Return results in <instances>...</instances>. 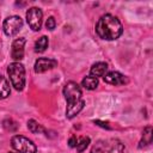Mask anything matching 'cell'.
I'll list each match as a JSON object with an SVG mask.
<instances>
[{
  "label": "cell",
  "instance_id": "cell-1",
  "mask_svg": "<svg viewBox=\"0 0 153 153\" xmlns=\"http://www.w3.org/2000/svg\"><path fill=\"white\" fill-rule=\"evenodd\" d=\"M62 93H63V97L67 102L66 117L68 120H72L76 115H79L80 111L85 108V100L82 98L81 87L75 81L71 80L63 85Z\"/></svg>",
  "mask_w": 153,
  "mask_h": 153
},
{
  "label": "cell",
  "instance_id": "cell-2",
  "mask_svg": "<svg viewBox=\"0 0 153 153\" xmlns=\"http://www.w3.org/2000/svg\"><path fill=\"white\" fill-rule=\"evenodd\" d=\"M94 31L97 36L104 41H115L123 33V25L116 16L106 13L97 20Z\"/></svg>",
  "mask_w": 153,
  "mask_h": 153
},
{
  "label": "cell",
  "instance_id": "cell-3",
  "mask_svg": "<svg viewBox=\"0 0 153 153\" xmlns=\"http://www.w3.org/2000/svg\"><path fill=\"white\" fill-rule=\"evenodd\" d=\"M124 143L117 137L100 139L91 147V153H124Z\"/></svg>",
  "mask_w": 153,
  "mask_h": 153
},
{
  "label": "cell",
  "instance_id": "cell-4",
  "mask_svg": "<svg viewBox=\"0 0 153 153\" xmlns=\"http://www.w3.org/2000/svg\"><path fill=\"white\" fill-rule=\"evenodd\" d=\"M7 74L10 76L11 85L17 91H23L26 82L25 67L20 62H12L7 66Z\"/></svg>",
  "mask_w": 153,
  "mask_h": 153
},
{
  "label": "cell",
  "instance_id": "cell-5",
  "mask_svg": "<svg viewBox=\"0 0 153 153\" xmlns=\"http://www.w3.org/2000/svg\"><path fill=\"white\" fill-rule=\"evenodd\" d=\"M11 146L17 153H37V146L33 141L23 135H13L11 137Z\"/></svg>",
  "mask_w": 153,
  "mask_h": 153
},
{
  "label": "cell",
  "instance_id": "cell-6",
  "mask_svg": "<svg viewBox=\"0 0 153 153\" xmlns=\"http://www.w3.org/2000/svg\"><path fill=\"white\" fill-rule=\"evenodd\" d=\"M23 27V19L19 16H10L2 23L4 33L8 37L16 36Z\"/></svg>",
  "mask_w": 153,
  "mask_h": 153
},
{
  "label": "cell",
  "instance_id": "cell-7",
  "mask_svg": "<svg viewBox=\"0 0 153 153\" xmlns=\"http://www.w3.org/2000/svg\"><path fill=\"white\" fill-rule=\"evenodd\" d=\"M26 22L32 31H39L43 20V12L38 7H30L26 11Z\"/></svg>",
  "mask_w": 153,
  "mask_h": 153
},
{
  "label": "cell",
  "instance_id": "cell-8",
  "mask_svg": "<svg viewBox=\"0 0 153 153\" xmlns=\"http://www.w3.org/2000/svg\"><path fill=\"white\" fill-rule=\"evenodd\" d=\"M103 80H104V82H106L109 85H112V86H121V85H126V84L129 82L128 76L117 72V71L106 72L103 76Z\"/></svg>",
  "mask_w": 153,
  "mask_h": 153
},
{
  "label": "cell",
  "instance_id": "cell-9",
  "mask_svg": "<svg viewBox=\"0 0 153 153\" xmlns=\"http://www.w3.org/2000/svg\"><path fill=\"white\" fill-rule=\"evenodd\" d=\"M57 67V61L55 59H50V57H39L35 61L33 65V71L37 74L41 73H45L53 68Z\"/></svg>",
  "mask_w": 153,
  "mask_h": 153
},
{
  "label": "cell",
  "instance_id": "cell-10",
  "mask_svg": "<svg viewBox=\"0 0 153 153\" xmlns=\"http://www.w3.org/2000/svg\"><path fill=\"white\" fill-rule=\"evenodd\" d=\"M26 43L25 37H19L16 38L12 42L11 45V57L14 60V62H19L20 60L24 59V47Z\"/></svg>",
  "mask_w": 153,
  "mask_h": 153
},
{
  "label": "cell",
  "instance_id": "cell-11",
  "mask_svg": "<svg viewBox=\"0 0 153 153\" xmlns=\"http://www.w3.org/2000/svg\"><path fill=\"white\" fill-rule=\"evenodd\" d=\"M152 140H153V129H152V126H146L142 130V136H141V140L139 141V145L137 147L141 149L143 147H147L152 143Z\"/></svg>",
  "mask_w": 153,
  "mask_h": 153
},
{
  "label": "cell",
  "instance_id": "cell-12",
  "mask_svg": "<svg viewBox=\"0 0 153 153\" xmlns=\"http://www.w3.org/2000/svg\"><path fill=\"white\" fill-rule=\"evenodd\" d=\"M108 72V63L103 62V61H98L96 63H93L90 68V75L96 76L97 79L99 76H104V74Z\"/></svg>",
  "mask_w": 153,
  "mask_h": 153
},
{
  "label": "cell",
  "instance_id": "cell-13",
  "mask_svg": "<svg viewBox=\"0 0 153 153\" xmlns=\"http://www.w3.org/2000/svg\"><path fill=\"white\" fill-rule=\"evenodd\" d=\"M99 85V81L96 76H92V75H86L82 78L81 80V86L85 88V90H88V91H93L98 87Z\"/></svg>",
  "mask_w": 153,
  "mask_h": 153
},
{
  "label": "cell",
  "instance_id": "cell-14",
  "mask_svg": "<svg viewBox=\"0 0 153 153\" xmlns=\"http://www.w3.org/2000/svg\"><path fill=\"white\" fill-rule=\"evenodd\" d=\"M11 94V87L7 79L0 74V99H5Z\"/></svg>",
  "mask_w": 153,
  "mask_h": 153
},
{
  "label": "cell",
  "instance_id": "cell-15",
  "mask_svg": "<svg viewBox=\"0 0 153 153\" xmlns=\"http://www.w3.org/2000/svg\"><path fill=\"white\" fill-rule=\"evenodd\" d=\"M27 129L32 134H45L47 133L45 128L41 123H38L36 120H32V118L27 121Z\"/></svg>",
  "mask_w": 153,
  "mask_h": 153
},
{
  "label": "cell",
  "instance_id": "cell-16",
  "mask_svg": "<svg viewBox=\"0 0 153 153\" xmlns=\"http://www.w3.org/2000/svg\"><path fill=\"white\" fill-rule=\"evenodd\" d=\"M49 45V39L47 36H41L36 42H35V51L36 53H43L47 50Z\"/></svg>",
  "mask_w": 153,
  "mask_h": 153
},
{
  "label": "cell",
  "instance_id": "cell-17",
  "mask_svg": "<svg viewBox=\"0 0 153 153\" xmlns=\"http://www.w3.org/2000/svg\"><path fill=\"white\" fill-rule=\"evenodd\" d=\"M2 128L6 130V131H10V133H14L18 130V123L12 120V118H6L2 121Z\"/></svg>",
  "mask_w": 153,
  "mask_h": 153
},
{
  "label": "cell",
  "instance_id": "cell-18",
  "mask_svg": "<svg viewBox=\"0 0 153 153\" xmlns=\"http://www.w3.org/2000/svg\"><path fill=\"white\" fill-rule=\"evenodd\" d=\"M90 142H91V140H90L88 136H81V137H78V143H76V146H75L76 152H78V153L84 152V151L87 148V146H88Z\"/></svg>",
  "mask_w": 153,
  "mask_h": 153
},
{
  "label": "cell",
  "instance_id": "cell-19",
  "mask_svg": "<svg viewBox=\"0 0 153 153\" xmlns=\"http://www.w3.org/2000/svg\"><path fill=\"white\" fill-rule=\"evenodd\" d=\"M45 27H47L48 30H50V31H53V30L56 27V20H55V18H54L53 16L48 17V19H47V22H45Z\"/></svg>",
  "mask_w": 153,
  "mask_h": 153
},
{
  "label": "cell",
  "instance_id": "cell-20",
  "mask_svg": "<svg viewBox=\"0 0 153 153\" xmlns=\"http://www.w3.org/2000/svg\"><path fill=\"white\" fill-rule=\"evenodd\" d=\"M93 123L97 124V126H99V127H102V128H105V129H108V130H111V127L109 126L108 122H103V121H99V120H94Z\"/></svg>",
  "mask_w": 153,
  "mask_h": 153
},
{
  "label": "cell",
  "instance_id": "cell-21",
  "mask_svg": "<svg viewBox=\"0 0 153 153\" xmlns=\"http://www.w3.org/2000/svg\"><path fill=\"white\" fill-rule=\"evenodd\" d=\"M76 143H78V136H76V135H72V136L69 137V140H68V146H69L71 148H75Z\"/></svg>",
  "mask_w": 153,
  "mask_h": 153
},
{
  "label": "cell",
  "instance_id": "cell-22",
  "mask_svg": "<svg viewBox=\"0 0 153 153\" xmlns=\"http://www.w3.org/2000/svg\"><path fill=\"white\" fill-rule=\"evenodd\" d=\"M7 153H16V152H7Z\"/></svg>",
  "mask_w": 153,
  "mask_h": 153
}]
</instances>
